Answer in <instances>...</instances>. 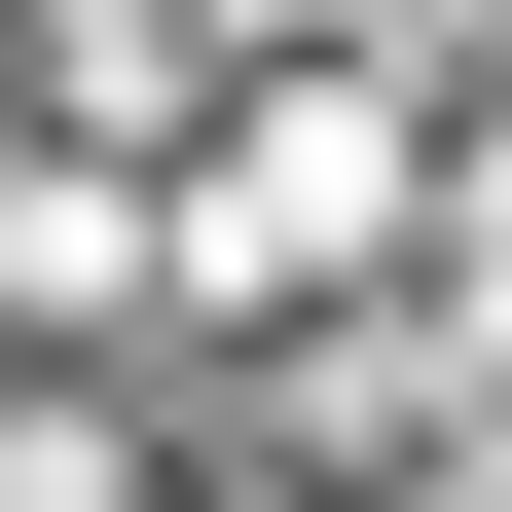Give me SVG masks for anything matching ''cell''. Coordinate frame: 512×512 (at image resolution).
I'll use <instances>...</instances> for the list:
<instances>
[{
    "mask_svg": "<svg viewBox=\"0 0 512 512\" xmlns=\"http://www.w3.org/2000/svg\"><path fill=\"white\" fill-rule=\"evenodd\" d=\"M366 220H403V110H366V74H256L220 183H183V256H220V293H293V256H366Z\"/></svg>",
    "mask_w": 512,
    "mask_h": 512,
    "instance_id": "1",
    "label": "cell"
}]
</instances>
